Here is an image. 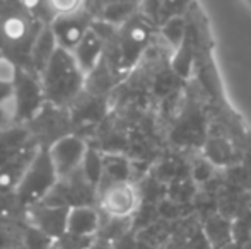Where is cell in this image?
I'll return each instance as SVG.
<instances>
[{"label":"cell","instance_id":"obj_32","mask_svg":"<svg viewBox=\"0 0 251 249\" xmlns=\"http://www.w3.org/2000/svg\"><path fill=\"white\" fill-rule=\"evenodd\" d=\"M55 249H56V248H55Z\"/></svg>","mask_w":251,"mask_h":249},{"label":"cell","instance_id":"obj_26","mask_svg":"<svg viewBox=\"0 0 251 249\" xmlns=\"http://www.w3.org/2000/svg\"><path fill=\"white\" fill-rule=\"evenodd\" d=\"M16 103V89L14 86L0 84V104H12Z\"/></svg>","mask_w":251,"mask_h":249},{"label":"cell","instance_id":"obj_11","mask_svg":"<svg viewBox=\"0 0 251 249\" xmlns=\"http://www.w3.org/2000/svg\"><path fill=\"white\" fill-rule=\"evenodd\" d=\"M101 229L100 212L93 205H77L69 208L67 217V232L77 234V236H93Z\"/></svg>","mask_w":251,"mask_h":249},{"label":"cell","instance_id":"obj_16","mask_svg":"<svg viewBox=\"0 0 251 249\" xmlns=\"http://www.w3.org/2000/svg\"><path fill=\"white\" fill-rule=\"evenodd\" d=\"M195 60V45H193V27H188V33H186L185 40H183L181 46L176 50V55L173 58V70L176 72V75L179 77H188L192 72V65Z\"/></svg>","mask_w":251,"mask_h":249},{"label":"cell","instance_id":"obj_13","mask_svg":"<svg viewBox=\"0 0 251 249\" xmlns=\"http://www.w3.org/2000/svg\"><path fill=\"white\" fill-rule=\"evenodd\" d=\"M139 3L140 2H135V0H118V2L102 3L98 21L120 29L139 14Z\"/></svg>","mask_w":251,"mask_h":249},{"label":"cell","instance_id":"obj_7","mask_svg":"<svg viewBox=\"0 0 251 249\" xmlns=\"http://www.w3.org/2000/svg\"><path fill=\"white\" fill-rule=\"evenodd\" d=\"M70 206H55L47 203H38L29 206V222L33 227L48 236L53 241H58L67 232V217Z\"/></svg>","mask_w":251,"mask_h":249},{"label":"cell","instance_id":"obj_28","mask_svg":"<svg viewBox=\"0 0 251 249\" xmlns=\"http://www.w3.org/2000/svg\"><path fill=\"white\" fill-rule=\"evenodd\" d=\"M222 249H243V244L231 243V244H227V246H226V248H222Z\"/></svg>","mask_w":251,"mask_h":249},{"label":"cell","instance_id":"obj_25","mask_svg":"<svg viewBox=\"0 0 251 249\" xmlns=\"http://www.w3.org/2000/svg\"><path fill=\"white\" fill-rule=\"evenodd\" d=\"M17 125V103L0 104V132Z\"/></svg>","mask_w":251,"mask_h":249},{"label":"cell","instance_id":"obj_8","mask_svg":"<svg viewBox=\"0 0 251 249\" xmlns=\"http://www.w3.org/2000/svg\"><path fill=\"white\" fill-rule=\"evenodd\" d=\"M70 53L74 55V60L77 62L79 68L82 70V73L87 79L104 62L102 60V57H104V38L91 24L87 33L84 34V38L79 41V45Z\"/></svg>","mask_w":251,"mask_h":249},{"label":"cell","instance_id":"obj_5","mask_svg":"<svg viewBox=\"0 0 251 249\" xmlns=\"http://www.w3.org/2000/svg\"><path fill=\"white\" fill-rule=\"evenodd\" d=\"M14 89L17 103V121L31 123L41 114L45 103H48L40 75L31 73L29 70H19Z\"/></svg>","mask_w":251,"mask_h":249},{"label":"cell","instance_id":"obj_9","mask_svg":"<svg viewBox=\"0 0 251 249\" xmlns=\"http://www.w3.org/2000/svg\"><path fill=\"white\" fill-rule=\"evenodd\" d=\"M89 16L86 14V10L74 16L67 17H58V19L51 21V29L55 33L56 43L62 50L72 51L74 48L79 45V41L84 38V34L87 33V29L91 27Z\"/></svg>","mask_w":251,"mask_h":249},{"label":"cell","instance_id":"obj_22","mask_svg":"<svg viewBox=\"0 0 251 249\" xmlns=\"http://www.w3.org/2000/svg\"><path fill=\"white\" fill-rule=\"evenodd\" d=\"M17 77H19V68L12 58L7 55H0V84L16 86Z\"/></svg>","mask_w":251,"mask_h":249},{"label":"cell","instance_id":"obj_24","mask_svg":"<svg viewBox=\"0 0 251 249\" xmlns=\"http://www.w3.org/2000/svg\"><path fill=\"white\" fill-rule=\"evenodd\" d=\"M26 21L21 19V17H10L5 21L3 24V33L9 40L12 41H19L26 36Z\"/></svg>","mask_w":251,"mask_h":249},{"label":"cell","instance_id":"obj_19","mask_svg":"<svg viewBox=\"0 0 251 249\" xmlns=\"http://www.w3.org/2000/svg\"><path fill=\"white\" fill-rule=\"evenodd\" d=\"M80 174L86 178V181L94 186L96 189H100L102 178H104V164H102V154H100L98 150L89 149L86 159H84L82 169Z\"/></svg>","mask_w":251,"mask_h":249},{"label":"cell","instance_id":"obj_21","mask_svg":"<svg viewBox=\"0 0 251 249\" xmlns=\"http://www.w3.org/2000/svg\"><path fill=\"white\" fill-rule=\"evenodd\" d=\"M96 243V237L93 236H77V234L65 232L58 241H55L56 249H91Z\"/></svg>","mask_w":251,"mask_h":249},{"label":"cell","instance_id":"obj_29","mask_svg":"<svg viewBox=\"0 0 251 249\" xmlns=\"http://www.w3.org/2000/svg\"><path fill=\"white\" fill-rule=\"evenodd\" d=\"M3 243H5V237H3V234L0 232V248L3 246Z\"/></svg>","mask_w":251,"mask_h":249},{"label":"cell","instance_id":"obj_27","mask_svg":"<svg viewBox=\"0 0 251 249\" xmlns=\"http://www.w3.org/2000/svg\"><path fill=\"white\" fill-rule=\"evenodd\" d=\"M91 249H108V243H106V241H98L96 239V243L91 246Z\"/></svg>","mask_w":251,"mask_h":249},{"label":"cell","instance_id":"obj_20","mask_svg":"<svg viewBox=\"0 0 251 249\" xmlns=\"http://www.w3.org/2000/svg\"><path fill=\"white\" fill-rule=\"evenodd\" d=\"M86 0H45V9L53 19L79 14L84 10Z\"/></svg>","mask_w":251,"mask_h":249},{"label":"cell","instance_id":"obj_10","mask_svg":"<svg viewBox=\"0 0 251 249\" xmlns=\"http://www.w3.org/2000/svg\"><path fill=\"white\" fill-rule=\"evenodd\" d=\"M58 48L60 46L56 43L55 33H53L50 24L41 26L29 45V62L38 75L43 73V70L48 67V63H50Z\"/></svg>","mask_w":251,"mask_h":249},{"label":"cell","instance_id":"obj_14","mask_svg":"<svg viewBox=\"0 0 251 249\" xmlns=\"http://www.w3.org/2000/svg\"><path fill=\"white\" fill-rule=\"evenodd\" d=\"M205 237L212 249H222L227 244L234 243L232 224L221 215H214L205 222Z\"/></svg>","mask_w":251,"mask_h":249},{"label":"cell","instance_id":"obj_6","mask_svg":"<svg viewBox=\"0 0 251 249\" xmlns=\"http://www.w3.org/2000/svg\"><path fill=\"white\" fill-rule=\"evenodd\" d=\"M100 208L109 219H130L139 206V191L130 181L106 183L100 186Z\"/></svg>","mask_w":251,"mask_h":249},{"label":"cell","instance_id":"obj_30","mask_svg":"<svg viewBox=\"0 0 251 249\" xmlns=\"http://www.w3.org/2000/svg\"><path fill=\"white\" fill-rule=\"evenodd\" d=\"M108 2H118V0H102V3H108ZM135 2H140V0H135Z\"/></svg>","mask_w":251,"mask_h":249},{"label":"cell","instance_id":"obj_1","mask_svg":"<svg viewBox=\"0 0 251 249\" xmlns=\"http://www.w3.org/2000/svg\"><path fill=\"white\" fill-rule=\"evenodd\" d=\"M47 101L55 108H63L74 101L86 87V75L79 68L74 55L58 48L40 75Z\"/></svg>","mask_w":251,"mask_h":249},{"label":"cell","instance_id":"obj_3","mask_svg":"<svg viewBox=\"0 0 251 249\" xmlns=\"http://www.w3.org/2000/svg\"><path fill=\"white\" fill-rule=\"evenodd\" d=\"M47 150L53 167L58 174V180L63 181L80 173L84 159L89 152V147L82 136L65 133V135L53 140L47 147Z\"/></svg>","mask_w":251,"mask_h":249},{"label":"cell","instance_id":"obj_23","mask_svg":"<svg viewBox=\"0 0 251 249\" xmlns=\"http://www.w3.org/2000/svg\"><path fill=\"white\" fill-rule=\"evenodd\" d=\"M190 5H192V0H161V7H162L161 24L164 21H168L169 17L185 16V12L188 10Z\"/></svg>","mask_w":251,"mask_h":249},{"label":"cell","instance_id":"obj_4","mask_svg":"<svg viewBox=\"0 0 251 249\" xmlns=\"http://www.w3.org/2000/svg\"><path fill=\"white\" fill-rule=\"evenodd\" d=\"M152 24L147 23L140 14H137L130 23L118 29V68L130 70L140 55L146 51L151 40Z\"/></svg>","mask_w":251,"mask_h":249},{"label":"cell","instance_id":"obj_17","mask_svg":"<svg viewBox=\"0 0 251 249\" xmlns=\"http://www.w3.org/2000/svg\"><path fill=\"white\" fill-rule=\"evenodd\" d=\"M102 164H104V178L102 181L108 183H118V181H130V162L126 157L120 154H102Z\"/></svg>","mask_w":251,"mask_h":249},{"label":"cell","instance_id":"obj_18","mask_svg":"<svg viewBox=\"0 0 251 249\" xmlns=\"http://www.w3.org/2000/svg\"><path fill=\"white\" fill-rule=\"evenodd\" d=\"M188 27L190 24L185 16H175L161 24V34L175 50H178L188 33Z\"/></svg>","mask_w":251,"mask_h":249},{"label":"cell","instance_id":"obj_31","mask_svg":"<svg viewBox=\"0 0 251 249\" xmlns=\"http://www.w3.org/2000/svg\"><path fill=\"white\" fill-rule=\"evenodd\" d=\"M246 2H248V3H250V5H251V0H246Z\"/></svg>","mask_w":251,"mask_h":249},{"label":"cell","instance_id":"obj_15","mask_svg":"<svg viewBox=\"0 0 251 249\" xmlns=\"http://www.w3.org/2000/svg\"><path fill=\"white\" fill-rule=\"evenodd\" d=\"M203 152L208 162L215 164V166H227V164L234 162L236 159L234 149L224 136H210L205 143Z\"/></svg>","mask_w":251,"mask_h":249},{"label":"cell","instance_id":"obj_12","mask_svg":"<svg viewBox=\"0 0 251 249\" xmlns=\"http://www.w3.org/2000/svg\"><path fill=\"white\" fill-rule=\"evenodd\" d=\"M31 132L21 125H14L7 130L0 132V159L3 162L10 160L12 157L19 156L21 152L31 147Z\"/></svg>","mask_w":251,"mask_h":249},{"label":"cell","instance_id":"obj_2","mask_svg":"<svg viewBox=\"0 0 251 249\" xmlns=\"http://www.w3.org/2000/svg\"><path fill=\"white\" fill-rule=\"evenodd\" d=\"M58 181V174L53 167L48 150L40 147L31 162L27 164L14 195L23 205H38L55 189Z\"/></svg>","mask_w":251,"mask_h":249}]
</instances>
